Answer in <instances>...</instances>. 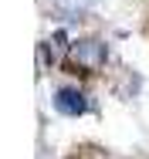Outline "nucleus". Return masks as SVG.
I'll list each match as a JSON object with an SVG mask.
<instances>
[{
  "mask_svg": "<svg viewBox=\"0 0 149 159\" xmlns=\"http://www.w3.org/2000/svg\"><path fill=\"white\" fill-rule=\"evenodd\" d=\"M105 61H109V48L98 37H81V41H75L68 48V64L75 71H81V75H95Z\"/></svg>",
  "mask_w": 149,
  "mask_h": 159,
  "instance_id": "nucleus-1",
  "label": "nucleus"
},
{
  "mask_svg": "<svg viewBox=\"0 0 149 159\" xmlns=\"http://www.w3.org/2000/svg\"><path fill=\"white\" fill-rule=\"evenodd\" d=\"M54 108H58L61 115H68V119H78V115L88 112V98H85V92H78V88H58L54 92Z\"/></svg>",
  "mask_w": 149,
  "mask_h": 159,
  "instance_id": "nucleus-2",
  "label": "nucleus"
},
{
  "mask_svg": "<svg viewBox=\"0 0 149 159\" xmlns=\"http://www.w3.org/2000/svg\"><path fill=\"white\" fill-rule=\"evenodd\" d=\"M68 37H64V31H58V34H51L48 41H41V48H37V58H41V68H54V64H61L64 58H68Z\"/></svg>",
  "mask_w": 149,
  "mask_h": 159,
  "instance_id": "nucleus-3",
  "label": "nucleus"
}]
</instances>
